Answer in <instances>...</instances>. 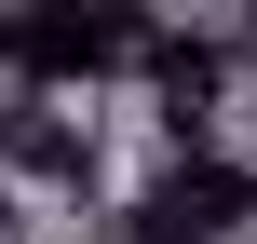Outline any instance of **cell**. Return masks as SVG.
Wrapping results in <instances>:
<instances>
[{
  "instance_id": "cell-1",
  "label": "cell",
  "mask_w": 257,
  "mask_h": 244,
  "mask_svg": "<svg viewBox=\"0 0 257 244\" xmlns=\"http://www.w3.org/2000/svg\"><path fill=\"white\" fill-rule=\"evenodd\" d=\"M163 41L149 0H0V82H41V95H108L136 82Z\"/></svg>"
},
{
  "instance_id": "cell-2",
  "label": "cell",
  "mask_w": 257,
  "mask_h": 244,
  "mask_svg": "<svg viewBox=\"0 0 257 244\" xmlns=\"http://www.w3.org/2000/svg\"><path fill=\"white\" fill-rule=\"evenodd\" d=\"M257 231V177L203 136V149H163V177L122 204V244H244Z\"/></svg>"
},
{
  "instance_id": "cell-3",
  "label": "cell",
  "mask_w": 257,
  "mask_h": 244,
  "mask_svg": "<svg viewBox=\"0 0 257 244\" xmlns=\"http://www.w3.org/2000/svg\"><path fill=\"white\" fill-rule=\"evenodd\" d=\"M0 177H27V190H95V95L0 82Z\"/></svg>"
},
{
  "instance_id": "cell-4",
  "label": "cell",
  "mask_w": 257,
  "mask_h": 244,
  "mask_svg": "<svg viewBox=\"0 0 257 244\" xmlns=\"http://www.w3.org/2000/svg\"><path fill=\"white\" fill-rule=\"evenodd\" d=\"M136 82L163 95V136H176V149H203V136H217V41H176V27H163Z\"/></svg>"
},
{
  "instance_id": "cell-5",
  "label": "cell",
  "mask_w": 257,
  "mask_h": 244,
  "mask_svg": "<svg viewBox=\"0 0 257 244\" xmlns=\"http://www.w3.org/2000/svg\"><path fill=\"white\" fill-rule=\"evenodd\" d=\"M244 244H257V231H244Z\"/></svg>"
}]
</instances>
